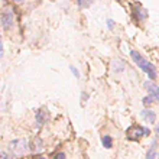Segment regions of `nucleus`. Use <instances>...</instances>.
<instances>
[{
  "mask_svg": "<svg viewBox=\"0 0 159 159\" xmlns=\"http://www.w3.org/2000/svg\"><path fill=\"white\" fill-rule=\"evenodd\" d=\"M148 133H149V130L143 129L142 126H132V127H129L127 132H126V134H127V138H129L130 140H138V139L142 138L143 134H148Z\"/></svg>",
  "mask_w": 159,
  "mask_h": 159,
  "instance_id": "7ed1b4c3",
  "label": "nucleus"
},
{
  "mask_svg": "<svg viewBox=\"0 0 159 159\" xmlns=\"http://www.w3.org/2000/svg\"><path fill=\"white\" fill-rule=\"evenodd\" d=\"M16 3H22V2H25V0H15Z\"/></svg>",
  "mask_w": 159,
  "mask_h": 159,
  "instance_id": "2eb2a0df",
  "label": "nucleus"
},
{
  "mask_svg": "<svg viewBox=\"0 0 159 159\" xmlns=\"http://www.w3.org/2000/svg\"><path fill=\"white\" fill-rule=\"evenodd\" d=\"M13 25H15V13H13V9H6L2 13V26L3 29H12Z\"/></svg>",
  "mask_w": 159,
  "mask_h": 159,
  "instance_id": "f03ea898",
  "label": "nucleus"
},
{
  "mask_svg": "<svg viewBox=\"0 0 159 159\" xmlns=\"http://www.w3.org/2000/svg\"><path fill=\"white\" fill-rule=\"evenodd\" d=\"M107 26H109V29H113V28H114V23H113V20H111V19H109V20H107Z\"/></svg>",
  "mask_w": 159,
  "mask_h": 159,
  "instance_id": "9b49d317",
  "label": "nucleus"
},
{
  "mask_svg": "<svg viewBox=\"0 0 159 159\" xmlns=\"http://www.w3.org/2000/svg\"><path fill=\"white\" fill-rule=\"evenodd\" d=\"M145 87H146L149 96H152L153 97V100H156L159 103V85L151 83V81H148V83H145Z\"/></svg>",
  "mask_w": 159,
  "mask_h": 159,
  "instance_id": "39448f33",
  "label": "nucleus"
},
{
  "mask_svg": "<svg viewBox=\"0 0 159 159\" xmlns=\"http://www.w3.org/2000/svg\"><path fill=\"white\" fill-rule=\"evenodd\" d=\"M39 159H43V158H39Z\"/></svg>",
  "mask_w": 159,
  "mask_h": 159,
  "instance_id": "dca6fc26",
  "label": "nucleus"
},
{
  "mask_svg": "<svg viewBox=\"0 0 159 159\" xmlns=\"http://www.w3.org/2000/svg\"><path fill=\"white\" fill-rule=\"evenodd\" d=\"M103 145H104L107 149H110V148H111V138H110V136H104V138H103Z\"/></svg>",
  "mask_w": 159,
  "mask_h": 159,
  "instance_id": "6e6552de",
  "label": "nucleus"
},
{
  "mask_svg": "<svg viewBox=\"0 0 159 159\" xmlns=\"http://www.w3.org/2000/svg\"><path fill=\"white\" fill-rule=\"evenodd\" d=\"M142 117L145 119L148 123H153V121H155V113H153L152 110H143Z\"/></svg>",
  "mask_w": 159,
  "mask_h": 159,
  "instance_id": "423d86ee",
  "label": "nucleus"
},
{
  "mask_svg": "<svg viewBox=\"0 0 159 159\" xmlns=\"http://www.w3.org/2000/svg\"><path fill=\"white\" fill-rule=\"evenodd\" d=\"M130 57H132V59H133L134 62L139 65V68H140L142 71H145L148 75H149V78L155 80L156 70H155V67H153V65L149 62V61H146V59L143 58L142 55L139 54L138 51H130Z\"/></svg>",
  "mask_w": 159,
  "mask_h": 159,
  "instance_id": "f257e3e1",
  "label": "nucleus"
},
{
  "mask_svg": "<svg viewBox=\"0 0 159 159\" xmlns=\"http://www.w3.org/2000/svg\"><path fill=\"white\" fill-rule=\"evenodd\" d=\"M134 12L138 13V16H139V20H143L145 17H146V12H145V9H142V7H138Z\"/></svg>",
  "mask_w": 159,
  "mask_h": 159,
  "instance_id": "0eeeda50",
  "label": "nucleus"
},
{
  "mask_svg": "<svg viewBox=\"0 0 159 159\" xmlns=\"http://www.w3.org/2000/svg\"><path fill=\"white\" fill-rule=\"evenodd\" d=\"M71 70H72V72H74V75H75V77H78V71H77L75 68H74V67H71Z\"/></svg>",
  "mask_w": 159,
  "mask_h": 159,
  "instance_id": "ddd939ff",
  "label": "nucleus"
},
{
  "mask_svg": "<svg viewBox=\"0 0 159 159\" xmlns=\"http://www.w3.org/2000/svg\"><path fill=\"white\" fill-rule=\"evenodd\" d=\"M152 101H153V97L152 96H148V97H145V98H143V103H145V104H151Z\"/></svg>",
  "mask_w": 159,
  "mask_h": 159,
  "instance_id": "9d476101",
  "label": "nucleus"
},
{
  "mask_svg": "<svg viewBox=\"0 0 159 159\" xmlns=\"http://www.w3.org/2000/svg\"><path fill=\"white\" fill-rule=\"evenodd\" d=\"M77 2H78V4L81 6V7H87V6L91 3L93 0H77Z\"/></svg>",
  "mask_w": 159,
  "mask_h": 159,
  "instance_id": "1a4fd4ad",
  "label": "nucleus"
},
{
  "mask_svg": "<svg viewBox=\"0 0 159 159\" xmlns=\"http://www.w3.org/2000/svg\"><path fill=\"white\" fill-rule=\"evenodd\" d=\"M55 159H65V155L64 153H58V155L55 156Z\"/></svg>",
  "mask_w": 159,
  "mask_h": 159,
  "instance_id": "f8f14e48",
  "label": "nucleus"
},
{
  "mask_svg": "<svg viewBox=\"0 0 159 159\" xmlns=\"http://www.w3.org/2000/svg\"><path fill=\"white\" fill-rule=\"evenodd\" d=\"M26 149H28V145H26V140H25V139L15 140V142L10 145V151L17 152V153H25Z\"/></svg>",
  "mask_w": 159,
  "mask_h": 159,
  "instance_id": "20e7f679",
  "label": "nucleus"
},
{
  "mask_svg": "<svg viewBox=\"0 0 159 159\" xmlns=\"http://www.w3.org/2000/svg\"><path fill=\"white\" fill-rule=\"evenodd\" d=\"M156 136H158V138H159V125L156 126Z\"/></svg>",
  "mask_w": 159,
  "mask_h": 159,
  "instance_id": "4468645a",
  "label": "nucleus"
}]
</instances>
